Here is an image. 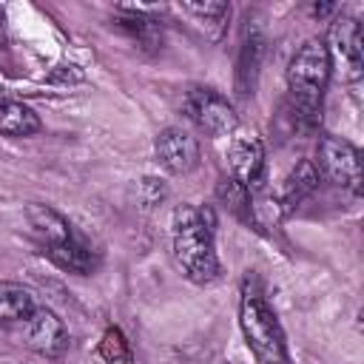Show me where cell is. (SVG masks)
<instances>
[{"instance_id":"8fae6325","label":"cell","mask_w":364,"mask_h":364,"mask_svg":"<svg viewBox=\"0 0 364 364\" xmlns=\"http://www.w3.org/2000/svg\"><path fill=\"white\" fill-rule=\"evenodd\" d=\"M26 219H28V225H31V230H34V236L40 239V245H43V247H51V245L68 242V239L74 236L71 222H68L60 210H54L51 205L31 202V205L26 208Z\"/></svg>"},{"instance_id":"2e32d148","label":"cell","mask_w":364,"mask_h":364,"mask_svg":"<svg viewBox=\"0 0 364 364\" xmlns=\"http://www.w3.org/2000/svg\"><path fill=\"white\" fill-rule=\"evenodd\" d=\"M43 128L40 117L34 108L14 102V100H0V134L6 136H34Z\"/></svg>"},{"instance_id":"4fadbf2b","label":"cell","mask_w":364,"mask_h":364,"mask_svg":"<svg viewBox=\"0 0 364 364\" xmlns=\"http://www.w3.org/2000/svg\"><path fill=\"white\" fill-rule=\"evenodd\" d=\"M40 307L37 293L17 282H0V324H20Z\"/></svg>"},{"instance_id":"9a60e30c","label":"cell","mask_w":364,"mask_h":364,"mask_svg":"<svg viewBox=\"0 0 364 364\" xmlns=\"http://www.w3.org/2000/svg\"><path fill=\"white\" fill-rule=\"evenodd\" d=\"M43 253L63 270H71V273H91L97 259L91 253V247L77 239V233L68 239V242H60V245H51V247H43Z\"/></svg>"},{"instance_id":"ffe728a7","label":"cell","mask_w":364,"mask_h":364,"mask_svg":"<svg viewBox=\"0 0 364 364\" xmlns=\"http://www.w3.org/2000/svg\"><path fill=\"white\" fill-rule=\"evenodd\" d=\"M82 77H85V74L80 71V65L68 63V65H57L48 80H51V82H68V85H71V82H82Z\"/></svg>"},{"instance_id":"8992f818","label":"cell","mask_w":364,"mask_h":364,"mask_svg":"<svg viewBox=\"0 0 364 364\" xmlns=\"http://www.w3.org/2000/svg\"><path fill=\"white\" fill-rule=\"evenodd\" d=\"M313 162H316L321 179H327V182H333L350 193L361 191V154L353 142L333 136V134H324L318 139V151H316Z\"/></svg>"},{"instance_id":"6da1fadb","label":"cell","mask_w":364,"mask_h":364,"mask_svg":"<svg viewBox=\"0 0 364 364\" xmlns=\"http://www.w3.org/2000/svg\"><path fill=\"white\" fill-rule=\"evenodd\" d=\"M216 216L210 208L179 205L171 222V245L173 259L182 273L196 284H210L219 279V256L213 247Z\"/></svg>"},{"instance_id":"ba28073f","label":"cell","mask_w":364,"mask_h":364,"mask_svg":"<svg viewBox=\"0 0 364 364\" xmlns=\"http://www.w3.org/2000/svg\"><path fill=\"white\" fill-rule=\"evenodd\" d=\"M154 156H156V162L168 173L185 176V173H191L199 165V142H196V136L191 131L171 125V128H165V131L156 134V139H154Z\"/></svg>"},{"instance_id":"9c48e42d","label":"cell","mask_w":364,"mask_h":364,"mask_svg":"<svg viewBox=\"0 0 364 364\" xmlns=\"http://www.w3.org/2000/svg\"><path fill=\"white\" fill-rule=\"evenodd\" d=\"M230 176L247 188V193H259L264 182V145L259 136H236L228 151Z\"/></svg>"},{"instance_id":"7a4b0ae2","label":"cell","mask_w":364,"mask_h":364,"mask_svg":"<svg viewBox=\"0 0 364 364\" xmlns=\"http://www.w3.org/2000/svg\"><path fill=\"white\" fill-rule=\"evenodd\" d=\"M330 54L324 37L304 40L287 63V91H290V117L296 125H316L321 111V97L330 82Z\"/></svg>"},{"instance_id":"ac0fdd59","label":"cell","mask_w":364,"mask_h":364,"mask_svg":"<svg viewBox=\"0 0 364 364\" xmlns=\"http://www.w3.org/2000/svg\"><path fill=\"white\" fill-rule=\"evenodd\" d=\"M100 355L105 364H134L131 344L119 327H108L100 338Z\"/></svg>"},{"instance_id":"44dd1931","label":"cell","mask_w":364,"mask_h":364,"mask_svg":"<svg viewBox=\"0 0 364 364\" xmlns=\"http://www.w3.org/2000/svg\"><path fill=\"white\" fill-rule=\"evenodd\" d=\"M3 40H6V31H3V14H0V46H3Z\"/></svg>"},{"instance_id":"e0dca14e","label":"cell","mask_w":364,"mask_h":364,"mask_svg":"<svg viewBox=\"0 0 364 364\" xmlns=\"http://www.w3.org/2000/svg\"><path fill=\"white\" fill-rule=\"evenodd\" d=\"M216 196H219V202H222L230 213H236V216H247V219H250L253 196H250V193H247V188H242L233 176L219 179V185H216Z\"/></svg>"},{"instance_id":"7c38bea8","label":"cell","mask_w":364,"mask_h":364,"mask_svg":"<svg viewBox=\"0 0 364 364\" xmlns=\"http://www.w3.org/2000/svg\"><path fill=\"white\" fill-rule=\"evenodd\" d=\"M262 54H264V37H262V31L259 28H245L242 48H239V68H236V88H239L242 97L253 94V88H256Z\"/></svg>"},{"instance_id":"52a82bcc","label":"cell","mask_w":364,"mask_h":364,"mask_svg":"<svg viewBox=\"0 0 364 364\" xmlns=\"http://www.w3.org/2000/svg\"><path fill=\"white\" fill-rule=\"evenodd\" d=\"M23 344L46 358H57L65 347H68V330L63 324V318L51 310V307H37L28 318H23L20 324H14Z\"/></svg>"},{"instance_id":"277c9868","label":"cell","mask_w":364,"mask_h":364,"mask_svg":"<svg viewBox=\"0 0 364 364\" xmlns=\"http://www.w3.org/2000/svg\"><path fill=\"white\" fill-rule=\"evenodd\" d=\"M330 54V71H338L344 82H358L364 74V34L355 17H336L324 37Z\"/></svg>"},{"instance_id":"3957f363","label":"cell","mask_w":364,"mask_h":364,"mask_svg":"<svg viewBox=\"0 0 364 364\" xmlns=\"http://www.w3.org/2000/svg\"><path fill=\"white\" fill-rule=\"evenodd\" d=\"M239 327L250 353L262 364H284V333L262 290L245 279L239 296Z\"/></svg>"},{"instance_id":"d6986e66","label":"cell","mask_w":364,"mask_h":364,"mask_svg":"<svg viewBox=\"0 0 364 364\" xmlns=\"http://www.w3.org/2000/svg\"><path fill=\"white\" fill-rule=\"evenodd\" d=\"M165 196H168V185H165L162 179H156V176H145V179L139 182V199H142L145 208H156V205H162Z\"/></svg>"},{"instance_id":"30bf717a","label":"cell","mask_w":364,"mask_h":364,"mask_svg":"<svg viewBox=\"0 0 364 364\" xmlns=\"http://www.w3.org/2000/svg\"><path fill=\"white\" fill-rule=\"evenodd\" d=\"M318 182H321V173H318L316 162L313 159H299L290 168V173L282 179V188L276 193V205L282 208V213H290L299 202H304L318 188Z\"/></svg>"},{"instance_id":"5b68a950","label":"cell","mask_w":364,"mask_h":364,"mask_svg":"<svg viewBox=\"0 0 364 364\" xmlns=\"http://www.w3.org/2000/svg\"><path fill=\"white\" fill-rule=\"evenodd\" d=\"M185 117L205 134V136H228L236 131L239 117L230 100L213 88H191L182 100Z\"/></svg>"},{"instance_id":"5bb4252c","label":"cell","mask_w":364,"mask_h":364,"mask_svg":"<svg viewBox=\"0 0 364 364\" xmlns=\"http://www.w3.org/2000/svg\"><path fill=\"white\" fill-rule=\"evenodd\" d=\"M182 14H188L202 31L208 40H219L222 31H225V23L230 17V6L222 3V0H205V3H182L179 6Z\"/></svg>"}]
</instances>
